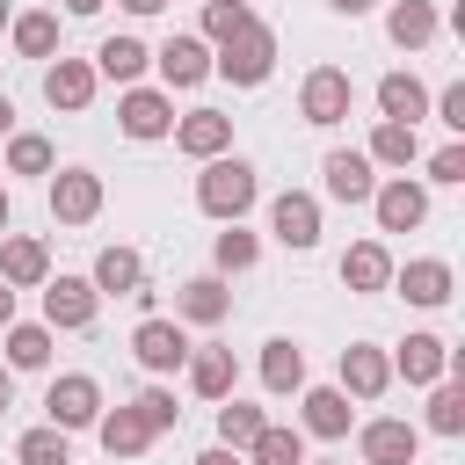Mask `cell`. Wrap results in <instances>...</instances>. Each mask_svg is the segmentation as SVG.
<instances>
[{"mask_svg":"<svg viewBox=\"0 0 465 465\" xmlns=\"http://www.w3.org/2000/svg\"><path fill=\"white\" fill-rule=\"evenodd\" d=\"M254 196H262V182H254V167H247L240 153H218V160H203V174H196V211H203V218H218V225H240V218L254 211Z\"/></svg>","mask_w":465,"mask_h":465,"instance_id":"6da1fadb","label":"cell"},{"mask_svg":"<svg viewBox=\"0 0 465 465\" xmlns=\"http://www.w3.org/2000/svg\"><path fill=\"white\" fill-rule=\"evenodd\" d=\"M211 73H218V80H232V87H262V80L276 73V29L254 15L240 36H225V44H218Z\"/></svg>","mask_w":465,"mask_h":465,"instance_id":"7a4b0ae2","label":"cell"},{"mask_svg":"<svg viewBox=\"0 0 465 465\" xmlns=\"http://www.w3.org/2000/svg\"><path fill=\"white\" fill-rule=\"evenodd\" d=\"M44 421L51 429H94L102 421V385L87 378V371H65V378H51V392H44Z\"/></svg>","mask_w":465,"mask_h":465,"instance_id":"3957f363","label":"cell"},{"mask_svg":"<svg viewBox=\"0 0 465 465\" xmlns=\"http://www.w3.org/2000/svg\"><path fill=\"white\" fill-rule=\"evenodd\" d=\"M349 102H356V80H349L341 65H312V73H305V87H298V116H305V124H320V131H327V124H341V116H349Z\"/></svg>","mask_w":465,"mask_h":465,"instance_id":"277c9868","label":"cell"},{"mask_svg":"<svg viewBox=\"0 0 465 465\" xmlns=\"http://www.w3.org/2000/svg\"><path fill=\"white\" fill-rule=\"evenodd\" d=\"M94 305H102V291L87 283V276H44V327L58 334H80V327H94Z\"/></svg>","mask_w":465,"mask_h":465,"instance_id":"5b68a950","label":"cell"},{"mask_svg":"<svg viewBox=\"0 0 465 465\" xmlns=\"http://www.w3.org/2000/svg\"><path fill=\"white\" fill-rule=\"evenodd\" d=\"M102 211V174L94 167H58L51 174V218L58 225H87Z\"/></svg>","mask_w":465,"mask_h":465,"instance_id":"8992f818","label":"cell"},{"mask_svg":"<svg viewBox=\"0 0 465 465\" xmlns=\"http://www.w3.org/2000/svg\"><path fill=\"white\" fill-rule=\"evenodd\" d=\"M371 211H378V232H414L429 218V189L407 182V174H392V182L371 189Z\"/></svg>","mask_w":465,"mask_h":465,"instance_id":"52a82bcc","label":"cell"},{"mask_svg":"<svg viewBox=\"0 0 465 465\" xmlns=\"http://www.w3.org/2000/svg\"><path fill=\"white\" fill-rule=\"evenodd\" d=\"M131 356H138L153 378L182 371V363H189V334H182V320H138V334H131Z\"/></svg>","mask_w":465,"mask_h":465,"instance_id":"ba28073f","label":"cell"},{"mask_svg":"<svg viewBox=\"0 0 465 465\" xmlns=\"http://www.w3.org/2000/svg\"><path fill=\"white\" fill-rule=\"evenodd\" d=\"M385 363H392V378H407V385H443V378H450V341H443V334H407Z\"/></svg>","mask_w":465,"mask_h":465,"instance_id":"9c48e42d","label":"cell"},{"mask_svg":"<svg viewBox=\"0 0 465 465\" xmlns=\"http://www.w3.org/2000/svg\"><path fill=\"white\" fill-rule=\"evenodd\" d=\"M269 232L291 247V254H305V247H320V203L305 196V189H283L276 203H269Z\"/></svg>","mask_w":465,"mask_h":465,"instance_id":"30bf717a","label":"cell"},{"mask_svg":"<svg viewBox=\"0 0 465 465\" xmlns=\"http://www.w3.org/2000/svg\"><path fill=\"white\" fill-rule=\"evenodd\" d=\"M356 450H363V465H414V450H421V429H414V421H392V414H378V421H363Z\"/></svg>","mask_w":465,"mask_h":465,"instance_id":"8fae6325","label":"cell"},{"mask_svg":"<svg viewBox=\"0 0 465 465\" xmlns=\"http://www.w3.org/2000/svg\"><path fill=\"white\" fill-rule=\"evenodd\" d=\"M116 124H124V138H167V131H174V102H167L160 87H124Z\"/></svg>","mask_w":465,"mask_h":465,"instance_id":"7c38bea8","label":"cell"},{"mask_svg":"<svg viewBox=\"0 0 465 465\" xmlns=\"http://www.w3.org/2000/svg\"><path fill=\"white\" fill-rule=\"evenodd\" d=\"M174 145L189 160H218V153H232V116L225 109H189V116H174Z\"/></svg>","mask_w":465,"mask_h":465,"instance_id":"4fadbf2b","label":"cell"},{"mask_svg":"<svg viewBox=\"0 0 465 465\" xmlns=\"http://www.w3.org/2000/svg\"><path fill=\"white\" fill-rule=\"evenodd\" d=\"M44 102L65 109V116H80V109L94 102V65H87V58H51V65H44Z\"/></svg>","mask_w":465,"mask_h":465,"instance_id":"5bb4252c","label":"cell"},{"mask_svg":"<svg viewBox=\"0 0 465 465\" xmlns=\"http://www.w3.org/2000/svg\"><path fill=\"white\" fill-rule=\"evenodd\" d=\"M44 276H51L44 240H29V232H0V283H7V291H36Z\"/></svg>","mask_w":465,"mask_h":465,"instance_id":"9a60e30c","label":"cell"},{"mask_svg":"<svg viewBox=\"0 0 465 465\" xmlns=\"http://www.w3.org/2000/svg\"><path fill=\"white\" fill-rule=\"evenodd\" d=\"M153 65H160L167 87H196V80H211V44L203 36H167L153 51Z\"/></svg>","mask_w":465,"mask_h":465,"instance_id":"2e32d148","label":"cell"},{"mask_svg":"<svg viewBox=\"0 0 465 465\" xmlns=\"http://www.w3.org/2000/svg\"><path fill=\"white\" fill-rule=\"evenodd\" d=\"M320 174H327V196H334V203H371V189H378L371 160L349 153V145H334V153L320 160Z\"/></svg>","mask_w":465,"mask_h":465,"instance_id":"e0dca14e","label":"cell"},{"mask_svg":"<svg viewBox=\"0 0 465 465\" xmlns=\"http://www.w3.org/2000/svg\"><path fill=\"white\" fill-rule=\"evenodd\" d=\"M174 320H189V327H218V320H232V291H225L218 276H189V283L174 291Z\"/></svg>","mask_w":465,"mask_h":465,"instance_id":"ac0fdd59","label":"cell"},{"mask_svg":"<svg viewBox=\"0 0 465 465\" xmlns=\"http://www.w3.org/2000/svg\"><path fill=\"white\" fill-rule=\"evenodd\" d=\"M392 385V363H385V349H371V341H349L341 349V392L349 400H378Z\"/></svg>","mask_w":465,"mask_h":465,"instance_id":"d6986e66","label":"cell"},{"mask_svg":"<svg viewBox=\"0 0 465 465\" xmlns=\"http://www.w3.org/2000/svg\"><path fill=\"white\" fill-rule=\"evenodd\" d=\"M87 65H94V80H116V87H138V73L153 65V51H145L138 36H102Z\"/></svg>","mask_w":465,"mask_h":465,"instance_id":"ffe728a7","label":"cell"},{"mask_svg":"<svg viewBox=\"0 0 465 465\" xmlns=\"http://www.w3.org/2000/svg\"><path fill=\"white\" fill-rule=\"evenodd\" d=\"M232 385H240V363H232V349H189V392L196 400H232Z\"/></svg>","mask_w":465,"mask_h":465,"instance_id":"44dd1931","label":"cell"},{"mask_svg":"<svg viewBox=\"0 0 465 465\" xmlns=\"http://www.w3.org/2000/svg\"><path fill=\"white\" fill-rule=\"evenodd\" d=\"M392 283H400V298H407V305H450V262H436V254H421V262L392 269Z\"/></svg>","mask_w":465,"mask_h":465,"instance_id":"7402d4cb","label":"cell"},{"mask_svg":"<svg viewBox=\"0 0 465 465\" xmlns=\"http://www.w3.org/2000/svg\"><path fill=\"white\" fill-rule=\"evenodd\" d=\"M378 116H385V124H421V116H429V87H421L414 73H385V80H378Z\"/></svg>","mask_w":465,"mask_h":465,"instance_id":"603a6c76","label":"cell"},{"mask_svg":"<svg viewBox=\"0 0 465 465\" xmlns=\"http://www.w3.org/2000/svg\"><path fill=\"white\" fill-rule=\"evenodd\" d=\"M87 283H94V291H109V298H131V291H145V262H138V247H102Z\"/></svg>","mask_w":465,"mask_h":465,"instance_id":"cb8c5ba5","label":"cell"},{"mask_svg":"<svg viewBox=\"0 0 465 465\" xmlns=\"http://www.w3.org/2000/svg\"><path fill=\"white\" fill-rule=\"evenodd\" d=\"M262 385L283 400V392H305V349L291 341V334H276V341H262Z\"/></svg>","mask_w":465,"mask_h":465,"instance_id":"d4e9b609","label":"cell"},{"mask_svg":"<svg viewBox=\"0 0 465 465\" xmlns=\"http://www.w3.org/2000/svg\"><path fill=\"white\" fill-rule=\"evenodd\" d=\"M298 407H305V414H298V421H305V436H327V443H334V436H349V392H341V385H312Z\"/></svg>","mask_w":465,"mask_h":465,"instance_id":"484cf974","label":"cell"},{"mask_svg":"<svg viewBox=\"0 0 465 465\" xmlns=\"http://www.w3.org/2000/svg\"><path fill=\"white\" fill-rule=\"evenodd\" d=\"M94 436H102V450H109V458H145V450H153V429L138 421V407L102 414V421H94Z\"/></svg>","mask_w":465,"mask_h":465,"instance_id":"4316f807","label":"cell"},{"mask_svg":"<svg viewBox=\"0 0 465 465\" xmlns=\"http://www.w3.org/2000/svg\"><path fill=\"white\" fill-rule=\"evenodd\" d=\"M341 283H349V291H385V283H392V254H385L378 240H356V247L341 254Z\"/></svg>","mask_w":465,"mask_h":465,"instance_id":"83f0119b","label":"cell"},{"mask_svg":"<svg viewBox=\"0 0 465 465\" xmlns=\"http://www.w3.org/2000/svg\"><path fill=\"white\" fill-rule=\"evenodd\" d=\"M385 36H392L400 51H421V44H436V7H429V0H400V7L385 15Z\"/></svg>","mask_w":465,"mask_h":465,"instance_id":"f1b7e54d","label":"cell"},{"mask_svg":"<svg viewBox=\"0 0 465 465\" xmlns=\"http://www.w3.org/2000/svg\"><path fill=\"white\" fill-rule=\"evenodd\" d=\"M363 160H371V167H414V160H421V138H414V124H378Z\"/></svg>","mask_w":465,"mask_h":465,"instance_id":"f546056e","label":"cell"},{"mask_svg":"<svg viewBox=\"0 0 465 465\" xmlns=\"http://www.w3.org/2000/svg\"><path fill=\"white\" fill-rule=\"evenodd\" d=\"M7 334V363L15 371H44L51 363V327L44 320H15V327H0Z\"/></svg>","mask_w":465,"mask_h":465,"instance_id":"4dcf8cb0","label":"cell"},{"mask_svg":"<svg viewBox=\"0 0 465 465\" xmlns=\"http://www.w3.org/2000/svg\"><path fill=\"white\" fill-rule=\"evenodd\" d=\"M7 36H15V51H22V58H51V51H58V15L29 7V15H15V22H7Z\"/></svg>","mask_w":465,"mask_h":465,"instance_id":"1f68e13d","label":"cell"},{"mask_svg":"<svg viewBox=\"0 0 465 465\" xmlns=\"http://www.w3.org/2000/svg\"><path fill=\"white\" fill-rule=\"evenodd\" d=\"M262 429H269L262 407H247V400H218V443H225V450H247Z\"/></svg>","mask_w":465,"mask_h":465,"instance_id":"d6a6232c","label":"cell"},{"mask_svg":"<svg viewBox=\"0 0 465 465\" xmlns=\"http://www.w3.org/2000/svg\"><path fill=\"white\" fill-rule=\"evenodd\" d=\"M211 262H218V276H240V269H254V262H262V240H254V232H240V225H225V232L211 240Z\"/></svg>","mask_w":465,"mask_h":465,"instance_id":"836d02e7","label":"cell"},{"mask_svg":"<svg viewBox=\"0 0 465 465\" xmlns=\"http://www.w3.org/2000/svg\"><path fill=\"white\" fill-rule=\"evenodd\" d=\"M15 458L22 465H73V443H65V429H22V443H15Z\"/></svg>","mask_w":465,"mask_h":465,"instance_id":"e575fe53","label":"cell"},{"mask_svg":"<svg viewBox=\"0 0 465 465\" xmlns=\"http://www.w3.org/2000/svg\"><path fill=\"white\" fill-rule=\"evenodd\" d=\"M247 458H254V465H305V436H298V429H276V421H269V429H262V436L247 443Z\"/></svg>","mask_w":465,"mask_h":465,"instance_id":"d590c367","label":"cell"},{"mask_svg":"<svg viewBox=\"0 0 465 465\" xmlns=\"http://www.w3.org/2000/svg\"><path fill=\"white\" fill-rule=\"evenodd\" d=\"M51 167H58L51 138H36V131H15L7 138V174H51Z\"/></svg>","mask_w":465,"mask_h":465,"instance_id":"8d00e7d4","label":"cell"},{"mask_svg":"<svg viewBox=\"0 0 465 465\" xmlns=\"http://www.w3.org/2000/svg\"><path fill=\"white\" fill-rule=\"evenodd\" d=\"M247 22H254L247 0H203V44H225V36H240Z\"/></svg>","mask_w":465,"mask_h":465,"instance_id":"74e56055","label":"cell"},{"mask_svg":"<svg viewBox=\"0 0 465 465\" xmlns=\"http://www.w3.org/2000/svg\"><path fill=\"white\" fill-rule=\"evenodd\" d=\"M429 429L436 436H465V385H436L429 392Z\"/></svg>","mask_w":465,"mask_h":465,"instance_id":"f35d334b","label":"cell"},{"mask_svg":"<svg viewBox=\"0 0 465 465\" xmlns=\"http://www.w3.org/2000/svg\"><path fill=\"white\" fill-rule=\"evenodd\" d=\"M131 407H138V421H145L153 436H167V429L182 421V407H174V392H167V385H145V392H138Z\"/></svg>","mask_w":465,"mask_h":465,"instance_id":"ab89813d","label":"cell"},{"mask_svg":"<svg viewBox=\"0 0 465 465\" xmlns=\"http://www.w3.org/2000/svg\"><path fill=\"white\" fill-rule=\"evenodd\" d=\"M429 109H436V124H450V131H465V80H450V87H443V94H436Z\"/></svg>","mask_w":465,"mask_h":465,"instance_id":"60d3db41","label":"cell"},{"mask_svg":"<svg viewBox=\"0 0 465 465\" xmlns=\"http://www.w3.org/2000/svg\"><path fill=\"white\" fill-rule=\"evenodd\" d=\"M429 182H465V145H443V153H429Z\"/></svg>","mask_w":465,"mask_h":465,"instance_id":"b9f144b4","label":"cell"},{"mask_svg":"<svg viewBox=\"0 0 465 465\" xmlns=\"http://www.w3.org/2000/svg\"><path fill=\"white\" fill-rule=\"evenodd\" d=\"M196 465H247V458H240V450H225V443H211V450H203Z\"/></svg>","mask_w":465,"mask_h":465,"instance_id":"7bdbcfd3","label":"cell"},{"mask_svg":"<svg viewBox=\"0 0 465 465\" xmlns=\"http://www.w3.org/2000/svg\"><path fill=\"white\" fill-rule=\"evenodd\" d=\"M327 7H334V15H371L378 0H327Z\"/></svg>","mask_w":465,"mask_h":465,"instance_id":"ee69618b","label":"cell"},{"mask_svg":"<svg viewBox=\"0 0 465 465\" xmlns=\"http://www.w3.org/2000/svg\"><path fill=\"white\" fill-rule=\"evenodd\" d=\"M109 0H65V15H102Z\"/></svg>","mask_w":465,"mask_h":465,"instance_id":"f6af8a7d","label":"cell"},{"mask_svg":"<svg viewBox=\"0 0 465 465\" xmlns=\"http://www.w3.org/2000/svg\"><path fill=\"white\" fill-rule=\"evenodd\" d=\"M167 0H124V15H160Z\"/></svg>","mask_w":465,"mask_h":465,"instance_id":"bcb514c9","label":"cell"},{"mask_svg":"<svg viewBox=\"0 0 465 465\" xmlns=\"http://www.w3.org/2000/svg\"><path fill=\"white\" fill-rule=\"evenodd\" d=\"M0 138H15V102L0 94Z\"/></svg>","mask_w":465,"mask_h":465,"instance_id":"7dc6e473","label":"cell"},{"mask_svg":"<svg viewBox=\"0 0 465 465\" xmlns=\"http://www.w3.org/2000/svg\"><path fill=\"white\" fill-rule=\"evenodd\" d=\"M0 327H15V291L0 283Z\"/></svg>","mask_w":465,"mask_h":465,"instance_id":"c3c4849f","label":"cell"},{"mask_svg":"<svg viewBox=\"0 0 465 465\" xmlns=\"http://www.w3.org/2000/svg\"><path fill=\"white\" fill-rule=\"evenodd\" d=\"M7 211H15V203H7V182H0V232H7Z\"/></svg>","mask_w":465,"mask_h":465,"instance_id":"681fc988","label":"cell"},{"mask_svg":"<svg viewBox=\"0 0 465 465\" xmlns=\"http://www.w3.org/2000/svg\"><path fill=\"white\" fill-rule=\"evenodd\" d=\"M7 392H15V378H7V371H0V407H7Z\"/></svg>","mask_w":465,"mask_h":465,"instance_id":"f907efd6","label":"cell"},{"mask_svg":"<svg viewBox=\"0 0 465 465\" xmlns=\"http://www.w3.org/2000/svg\"><path fill=\"white\" fill-rule=\"evenodd\" d=\"M7 22H15V7H7V0H0V29H7Z\"/></svg>","mask_w":465,"mask_h":465,"instance_id":"816d5d0a","label":"cell"},{"mask_svg":"<svg viewBox=\"0 0 465 465\" xmlns=\"http://www.w3.org/2000/svg\"><path fill=\"white\" fill-rule=\"evenodd\" d=\"M320 465H327V458H320Z\"/></svg>","mask_w":465,"mask_h":465,"instance_id":"f5cc1de1","label":"cell"}]
</instances>
